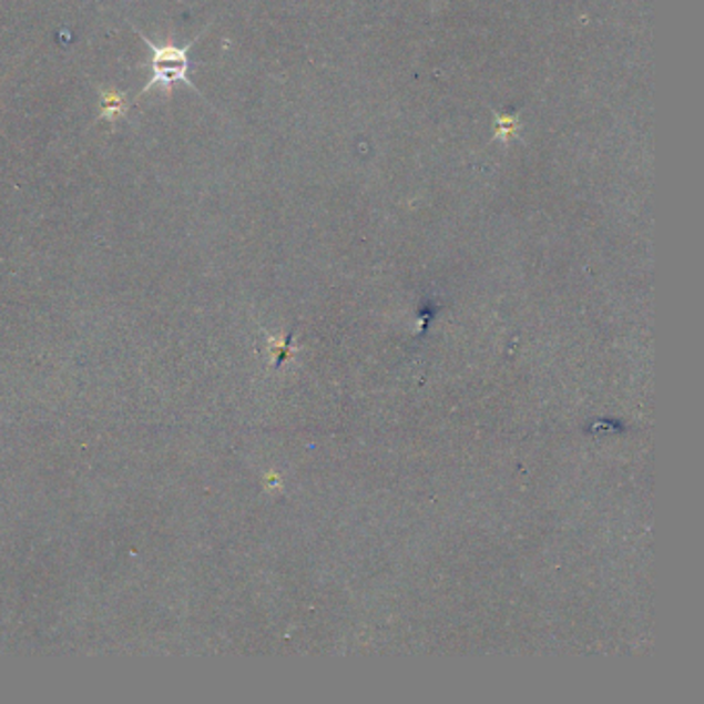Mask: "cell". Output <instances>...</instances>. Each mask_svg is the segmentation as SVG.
Here are the masks:
<instances>
[{"mask_svg":"<svg viewBox=\"0 0 704 704\" xmlns=\"http://www.w3.org/2000/svg\"><path fill=\"white\" fill-rule=\"evenodd\" d=\"M135 31L141 35V40L150 45L151 59L147 64H150L151 73H153L150 81H147V85L139 93V98L145 95L147 91L160 88V85L164 88L167 95H172L176 83H184L186 88L198 91L195 85H193L191 76H188V73H191V57H188V50L195 45L198 38L193 40L191 44L184 45V48L174 44L157 45L155 42H151L150 38H147L143 31H139L136 28ZM139 98H136V100H139Z\"/></svg>","mask_w":704,"mask_h":704,"instance_id":"obj_1","label":"cell"},{"mask_svg":"<svg viewBox=\"0 0 704 704\" xmlns=\"http://www.w3.org/2000/svg\"><path fill=\"white\" fill-rule=\"evenodd\" d=\"M9 76V75H7ZM7 76H2V81H0V85H2V83H4V79H7Z\"/></svg>","mask_w":704,"mask_h":704,"instance_id":"obj_3","label":"cell"},{"mask_svg":"<svg viewBox=\"0 0 704 704\" xmlns=\"http://www.w3.org/2000/svg\"><path fill=\"white\" fill-rule=\"evenodd\" d=\"M133 102L126 100V93L119 90H100V116L98 121L116 122L126 116Z\"/></svg>","mask_w":704,"mask_h":704,"instance_id":"obj_2","label":"cell"}]
</instances>
